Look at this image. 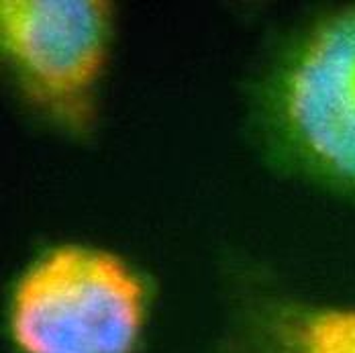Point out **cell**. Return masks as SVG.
<instances>
[{
	"instance_id": "6da1fadb",
	"label": "cell",
	"mask_w": 355,
	"mask_h": 353,
	"mask_svg": "<svg viewBox=\"0 0 355 353\" xmlns=\"http://www.w3.org/2000/svg\"><path fill=\"white\" fill-rule=\"evenodd\" d=\"M145 322L141 280L116 257L49 251L21 278L10 335L23 353H133Z\"/></svg>"
},
{
	"instance_id": "7a4b0ae2",
	"label": "cell",
	"mask_w": 355,
	"mask_h": 353,
	"mask_svg": "<svg viewBox=\"0 0 355 353\" xmlns=\"http://www.w3.org/2000/svg\"><path fill=\"white\" fill-rule=\"evenodd\" d=\"M0 31L25 98L60 125L86 127L107 58V4L8 0L0 4Z\"/></svg>"
},
{
	"instance_id": "3957f363",
	"label": "cell",
	"mask_w": 355,
	"mask_h": 353,
	"mask_svg": "<svg viewBox=\"0 0 355 353\" xmlns=\"http://www.w3.org/2000/svg\"><path fill=\"white\" fill-rule=\"evenodd\" d=\"M276 106L292 149L322 176L355 188V8L304 39L280 78Z\"/></svg>"
},
{
	"instance_id": "277c9868",
	"label": "cell",
	"mask_w": 355,
	"mask_h": 353,
	"mask_svg": "<svg viewBox=\"0 0 355 353\" xmlns=\"http://www.w3.org/2000/svg\"><path fill=\"white\" fill-rule=\"evenodd\" d=\"M249 353H355V309H280L257 325Z\"/></svg>"
}]
</instances>
